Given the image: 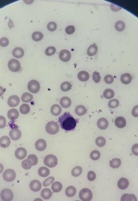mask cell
<instances>
[{"label": "cell", "mask_w": 138, "mask_h": 201, "mask_svg": "<svg viewBox=\"0 0 138 201\" xmlns=\"http://www.w3.org/2000/svg\"><path fill=\"white\" fill-rule=\"evenodd\" d=\"M59 123L61 128L66 131H71L76 126L77 121L69 112H64L59 118Z\"/></svg>", "instance_id": "6da1fadb"}, {"label": "cell", "mask_w": 138, "mask_h": 201, "mask_svg": "<svg viewBox=\"0 0 138 201\" xmlns=\"http://www.w3.org/2000/svg\"><path fill=\"white\" fill-rule=\"evenodd\" d=\"M45 130L48 134L55 135L59 131V126L56 122L51 121L46 124Z\"/></svg>", "instance_id": "7a4b0ae2"}, {"label": "cell", "mask_w": 138, "mask_h": 201, "mask_svg": "<svg viewBox=\"0 0 138 201\" xmlns=\"http://www.w3.org/2000/svg\"><path fill=\"white\" fill-rule=\"evenodd\" d=\"M58 159L54 154H48L45 157L44 159V164L50 168L55 167L58 164Z\"/></svg>", "instance_id": "3957f363"}, {"label": "cell", "mask_w": 138, "mask_h": 201, "mask_svg": "<svg viewBox=\"0 0 138 201\" xmlns=\"http://www.w3.org/2000/svg\"><path fill=\"white\" fill-rule=\"evenodd\" d=\"M79 198L82 201H91L93 198V194L91 190L87 188H84L79 193Z\"/></svg>", "instance_id": "277c9868"}, {"label": "cell", "mask_w": 138, "mask_h": 201, "mask_svg": "<svg viewBox=\"0 0 138 201\" xmlns=\"http://www.w3.org/2000/svg\"><path fill=\"white\" fill-rule=\"evenodd\" d=\"M16 174L15 171L12 169H7L3 174V179L7 182L14 181L16 178Z\"/></svg>", "instance_id": "5b68a950"}, {"label": "cell", "mask_w": 138, "mask_h": 201, "mask_svg": "<svg viewBox=\"0 0 138 201\" xmlns=\"http://www.w3.org/2000/svg\"><path fill=\"white\" fill-rule=\"evenodd\" d=\"M8 67L9 70L12 72H17L20 69L21 64L18 60L11 59L8 62Z\"/></svg>", "instance_id": "8992f818"}, {"label": "cell", "mask_w": 138, "mask_h": 201, "mask_svg": "<svg viewBox=\"0 0 138 201\" xmlns=\"http://www.w3.org/2000/svg\"><path fill=\"white\" fill-rule=\"evenodd\" d=\"M40 84L36 80H31L28 84V89L30 92L36 94L39 92L40 90Z\"/></svg>", "instance_id": "52a82bcc"}, {"label": "cell", "mask_w": 138, "mask_h": 201, "mask_svg": "<svg viewBox=\"0 0 138 201\" xmlns=\"http://www.w3.org/2000/svg\"><path fill=\"white\" fill-rule=\"evenodd\" d=\"M0 196L1 199L4 201H12L14 198V194L13 191L7 188L3 189L1 191Z\"/></svg>", "instance_id": "ba28073f"}, {"label": "cell", "mask_w": 138, "mask_h": 201, "mask_svg": "<svg viewBox=\"0 0 138 201\" xmlns=\"http://www.w3.org/2000/svg\"><path fill=\"white\" fill-rule=\"evenodd\" d=\"M59 58L62 61L66 62L70 61L71 58V54L69 50L64 49L60 52L59 54Z\"/></svg>", "instance_id": "9c48e42d"}, {"label": "cell", "mask_w": 138, "mask_h": 201, "mask_svg": "<svg viewBox=\"0 0 138 201\" xmlns=\"http://www.w3.org/2000/svg\"><path fill=\"white\" fill-rule=\"evenodd\" d=\"M27 151L25 148H17L15 152V156L17 159L23 160L27 156Z\"/></svg>", "instance_id": "30bf717a"}, {"label": "cell", "mask_w": 138, "mask_h": 201, "mask_svg": "<svg viewBox=\"0 0 138 201\" xmlns=\"http://www.w3.org/2000/svg\"><path fill=\"white\" fill-rule=\"evenodd\" d=\"M20 98L16 95H11L9 97L7 100V104L11 107H15L19 105Z\"/></svg>", "instance_id": "8fae6325"}, {"label": "cell", "mask_w": 138, "mask_h": 201, "mask_svg": "<svg viewBox=\"0 0 138 201\" xmlns=\"http://www.w3.org/2000/svg\"><path fill=\"white\" fill-rule=\"evenodd\" d=\"M29 187L30 188L31 190L33 192H39L41 189V182L38 180H33L30 183Z\"/></svg>", "instance_id": "7c38bea8"}, {"label": "cell", "mask_w": 138, "mask_h": 201, "mask_svg": "<svg viewBox=\"0 0 138 201\" xmlns=\"http://www.w3.org/2000/svg\"><path fill=\"white\" fill-rule=\"evenodd\" d=\"M9 135L11 140H19L21 137V132L18 128H13L9 132Z\"/></svg>", "instance_id": "4fadbf2b"}, {"label": "cell", "mask_w": 138, "mask_h": 201, "mask_svg": "<svg viewBox=\"0 0 138 201\" xmlns=\"http://www.w3.org/2000/svg\"><path fill=\"white\" fill-rule=\"evenodd\" d=\"M35 147L37 150L39 151H43L45 150L46 148L47 143L44 140L39 139L36 140L35 144Z\"/></svg>", "instance_id": "5bb4252c"}, {"label": "cell", "mask_w": 138, "mask_h": 201, "mask_svg": "<svg viewBox=\"0 0 138 201\" xmlns=\"http://www.w3.org/2000/svg\"><path fill=\"white\" fill-rule=\"evenodd\" d=\"M97 126L101 130H104L108 128L109 122L105 118H101L97 121Z\"/></svg>", "instance_id": "9a60e30c"}, {"label": "cell", "mask_w": 138, "mask_h": 201, "mask_svg": "<svg viewBox=\"0 0 138 201\" xmlns=\"http://www.w3.org/2000/svg\"><path fill=\"white\" fill-rule=\"evenodd\" d=\"M19 112L16 109H11L9 110L7 112V117L9 119L11 120H16L19 117Z\"/></svg>", "instance_id": "2e32d148"}, {"label": "cell", "mask_w": 138, "mask_h": 201, "mask_svg": "<svg viewBox=\"0 0 138 201\" xmlns=\"http://www.w3.org/2000/svg\"><path fill=\"white\" fill-rule=\"evenodd\" d=\"M11 142V139L7 136H4L0 138V147L1 148H7L10 145Z\"/></svg>", "instance_id": "e0dca14e"}, {"label": "cell", "mask_w": 138, "mask_h": 201, "mask_svg": "<svg viewBox=\"0 0 138 201\" xmlns=\"http://www.w3.org/2000/svg\"><path fill=\"white\" fill-rule=\"evenodd\" d=\"M129 185V182L127 179L122 178L120 179L117 183L118 187L121 190H125L128 187Z\"/></svg>", "instance_id": "ac0fdd59"}, {"label": "cell", "mask_w": 138, "mask_h": 201, "mask_svg": "<svg viewBox=\"0 0 138 201\" xmlns=\"http://www.w3.org/2000/svg\"><path fill=\"white\" fill-rule=\"evenodd\" d=\"M13 55L17 59L21 58L25 55L24 50L21 47H16L13 50Z\"/></svg>", "instance_id": "d6986e66"}, {"label": "cell", "mask_w": 138, "mask_h": 201, "mask_svg": "<svg viewBox=\"0 0 138 201\" xmlns=\"http://www.w3.org/2000/svg\"><path fill=\"white\" fill-rule=\"evenodd\" d=\"M71 100L70 98L67 97H64L61 98L60 100V104L63 108H69V107L71 105Z\"/></svg>", "instance_id": "ffe728a7"}, {"label": "cell", "mask_w": 138, "mask_h": 201, "mask_svg": "<svg viewBox=\"0 0 138 201\" xmlns=\"http://www.w3.org/2000/svg\"><path fill=\"white\" fill-rule=\"evenodd\" d=\"M115 124L119 128H124L126 126V120L123 117H118L115 120Z\"/></svg>", "instance_id": "44dd1931"}, {"label": "cell", "mask_w": 138, "mask_h": 201, "mask_svg": "<svg viewBox=\"0 0 138 201\" xmlns=\"http://www.w3.org/2000/svg\"><path fill=\"white\" fill-rule=\"evenodd\" d=\"M50 112H51L52 114L54 116H59V114H61V112H62V108H61L60 106L58 104H54L51 107Z\"/></svg>", "instance_id": "7402d4cb"}, {"label": "cell", "mask_w": 138, "mask_h": 201, "mask_svg": "<svg viewBox=\"0 0 138 201\" xmlns=\"http://www.w3.org/2000/svg\"><path fill=\"white\" fill-rule=\"evenodd\" d=\"M52 192L48 188H45L42 190L41 196L42 198L44 200H49L52 196Z\"/></svg>", "instance_id": "603a6c76"}, {"label": "cell", "mask_w": 138, "mask_h": 201, "mask_svg": "<svg viewBox=\"0 0 138 201\" xmlns=\"http://www.w3.org/2000/svg\"><path fill=\"white\" fill-rule=\"evenodd\" d=\"M121 81L125 85H128L132 81V77L129 74L125 73L121 77Z\"/></svg>", "instance_id": "cb8c5ba5"}, {"label": "cell", "mask_w": 138, "mask_h": 201, "mask_svg": "<svg viewBox=\"0 0 138 201\" xmlns=\"http://www.w3.org/2000/svg\"><path fill=\"white\" fill-rule=\"evenodd\" d=\"M77 78L81 81H87L89 79V75L88 73L82 71H80L77 74Z\"/></svg>", "instance_id": "d4e9b609"}, {"label": "cell", "mask_w": 138, "mask_h": 201, "mask_svg": "<svg viewBox=\"0 0 138 201\" xmlns=\"http://www.w3.org/2000/svg\"><path fill=\"white\" fill-rule=\"evenodd\" d=\"M75 112L76 114L78 116H82L84 115L87 112V109L85 106L80 105L76 107L75 109Z\"/></svg>", "instance_id": "484cf974"}, {"label": "cell", "mask_w": 138, "mask_h": 201, "mask_svg": "<svg viewBox=\"0 0 138 201\" xmlns=\"http://www.w3.org/2000/svg\"><path fill=\"white\" fill-rule=\"evenodd\" d=\"M65 193L68 197L71 198L76 194V189L74 186H69L68 187L66 188Z\"/></svg>", "instance_id": "4316f807"}, {"label": "cell", "mask_w": 138, "mask_h": 201, "mask_svg": "<svg viewBox=\"0 0 138 201\" xmlns=\"http://www.w3.org/2000/svg\"><path fill=\"white\" fill-rule=\"evenodd\" d=\"M98 51V47L96 44L91 45L88 48L87 53L89 56L92 57L94 56Z\"/></svg>", "instance_id": "83f0119b"}, {"label": "cell", "mask_w": 138, "mask_h": 201, "mask_svg": "<svg viewBox=\"0 0 138 201\" xmlns=\"http://www.w3.org/2000/svg\"><path fill=\"white\" fill-rule=\"evenodd\" d=\"M39 175L42 177H46L50 175V170L48 168L45 166L41 167L38 170Z\"/></svg>", "instance_id": "f1b7e54d"}, {"label": "cell", "mask_w": 138, "mask_h": 201, "mask_svg": "<svg viewBox=\"0 0 138 201\" xmlns=\"http://www.w3.org/2000/svg\"><path fill=\"white\" fill-rule=\"evenodd\" d=\"M122 201H137V198L135 194H124L121 198Z\"/></svg>", "instance_id": "f546056e"}, {"label": "cell", "mask_w": 138, "mask_h": 201, "mask_svg": "<svg viewBox=\"0 0 138 201\" xmlns=\"http://www.w3.org/2000/svg\"><path fill=\"white\" fill-rule=\"evenodd\" d=\"M51 188L54 192H59L62 189V184L60 182H55L52 184Z\"/></svg>", "instance_id": "4dcf8cb0"}, {"label": "cell", "mask_w": 138, "mask_h": 201, "mask_svg": "<svg viewBox=\"0 0 138 201\" xmlns=\"http://www.w3.org/2000/svg\"><path fill=\"white\" fill-rule=\"evenodd\" d=\"M33 99L32 95H31L29 92H25L22 95L21 100L24 103H29L31 101L33 100Z\"/></svg>", "instance_id": "1f68e13d"}, {"label": "cell", "mask_w": 138, "mask_h": 201, "mask_svg": "<svg viewBox=\"0 0 138 201\" xmlns=\"http://www.w3.org/2000/svg\"><path fill=\"white\" fill-rule=\"evenodd\" d=\"M121 160L119 159L115 158L111 160L110 161V165L111 168H117L121 165Z\"/></svg>", "instance_id": "d6a6232c"}, {"label": "cell", "mask_w": 138, "mask_h": 201, "mask_svg": "<svg viewBox=\"0 0 138 201\" xmlns=\"http://www.w3.org/2000/svg\"><path fill=\"white\" fill-rule=\"evenodd\" d=\"M126 27V25L124 22H123L122 20H119L117 21L115 24V28L116 29V31L119 32H122L125 30Z\"/></svg>", "instance_id": "836d02e7"}, {"label": "cell", "mask_w": 138, "mask_h": 201, "mask_svg": "<svg viewBox=\"0 0 138 201\" xmlns=\"http://www.w3.org/2000/svg\"><path fill=\"white\" fill-rule=\"evenodd\" d=\"M43 34L41 32L39 31H36L34 32L33 34H32V39H33V41H36V42H39L40 41H41L42 39H43Z\"/></svg>", "instance_id": "e575fe53"}, {"label": "cell", "mask_w": 138, "mask_h": 201, "mask_svg": "<svg viewBox=\"0 0 138 201\" xmlns=\"http://www.w3.org/2000/svg\"><path fill=\"white\" fill-rule=\"evenodd\" d=\"M19 110L21 114H27L30 111V107L27 104H23L20 107Z\"/></svg>", "instance_id": "d590c367"}, {"label": "cell", "mask_w": 138, "mask_h": 201, "mask_svg": "<svg viewBox=\"0 0 138 201\" xmlns=\"http://www.w3.org/2000/svg\"><path fill=\"white\" fill-rule=\"evenodd\" d=\"M82 172H83L82 168H81L80 166H75L72 169V171H71V174L73 177H76L80 176L81 174L82 173Z\"/></svg>", "instance_id": "8d00e7d4"}, {"label": "cell", "mask_w": 138, "mask_h": 201, "mask_svg": "<svg viewBox=\"0 0 138 201\" xmlns=\"http://www.w3.org/2000/svg\"><path fill=\"white\" fill-rule=\"evenodd\" d=\"M114 91L112 89H107L103 92V97L107 99H111L114 96Z\"/></svg>", "instance_id": "74e56055"}, {"label": "cell", "mask_w": 138, "mask_h": 201, "mask_svg": "<svg viewBox=\"0 0 138 201\" xmlns=\"http://www.w3.org/2000/svg\"><path fill=\"white\" fill-rule=\"evenodd\" d=\"M72 85L68 81H64L62 83L60 86V89L64 92H67L71 89Z\"/></svg>", "instance_id": "f35d334b"}, {"label": "cell", "mask_w": 138, "mask_h": 201, "mask_svg": "<svg viewBox=\"0 0 138 201\" xmlns=\"http://www.w3.org/2000/svg\"><path fill=\"white\" fill-rule=\"evenodd\" d=\"M96 144L98 146H99L100 147H102L105 145L106 144V140L105 138H104L102 136H99V137H97L96 140Z\"/></svg>", "instance_id": "ab89813d"}, {"label": "cell", "mask_w": 138, "mask_h": 201, "mask_svg": "<svg viewBox=\"0 0 138 201\" xmlns=\"http://www.w3.org/2000/svg\"><path fill=\"white\" fill-rule=\"evenodd\" d=\"M27 159L29 160L30 161L31 164L32 165V166L36 165L38 163V158L35 154H30L27 158Z\"/></svg>", "instance_id": "60d3db41"}, {"label": "cell", "mask_w": 138, "mask_h": 201, "mask_svg": "<svg viewBox=\"0 0 138 201\" xmlns=\"http://www.w3.org/2000/svg\"><path fill=\"white\" fill-rule=\"evenodd\" d=\"M100 156H101V154H100L99 151L96 150L92 151L90 154V158L94 161H96V160L99 159Z\"/></svg>", "instance_id": "b9f144b4"}, {"label": "cell", "mask_w": 138, "mask_h": 201, "mask_svg": "<svg viewBox=\"0 0 138 201\" xmlns=\"http://www.w3.org/2000/svg\"><path fill=\"white\" fill-rule=\"evenodd\" d=\"M119 102L117 99H113L110 100L108 103V106L111 108H115L119 106Z\"/></svg>", "instance_id": "7bdbcfd3"}, {"label": "cell", "mask_w": 138, "mask_h": 201, "mask_svg": "<svg viewBox=\"0 0 138 201\" xmlns=\"http://www.w3.org/2000/svg\"><path fill=\"white\" fill-rule=\"evenodd\" d=\"M21 165H22V168L26 170H30L32 166V165L31 164V163L28 159L23 160L22 162Z\"/></svg>", "instance_id": "ee69618b"}, {"label": "cell", "mask_w": 138, "mask_h": 201, "mask_svg": "<svg viewBox=\"0 0 138 201\" xmlns=\"http://www.w3.org/2000/svg\"><path fill=\"white\" fill-rule=\"evenodd\" d=\"M56 51V49L55 47L53 46H50L46 48L45 50V54L47 56H52L54 55Z\"/></svg>", "instance_id": "f6af8a7d"}, {"label": "cell", "mask_w": 138, "mask_h": 201, "mask_svg": "<svg viewBox=\"0 0 138 201\" xmlns=\"http://www.w3.org/2000/svg\"><path fill=\"white\" fill-rule=\"evenodd\" d=\"M47 29L50 32H54L57 29V25L55 22L51 21L47 24Z\"/></svg>", "instance_id": "bcb514c9"}, {"label": "cell", "mask_w": 138, "mask_h": 201, "mask_svg": "<svg viewBox=\"0 0 138 201\" xmlns=\"http://www.w3.org/2000/svg\"><path fill=\"white\" fill-rule=\"evenodd\" d=\"M54 180H55V178L53 176H51V177H50L48 178L45 180L43 183V185L44 187H46L49 186L52 184H53Z\"/></svg>", "instance_id": "7dc6e473"}, {"label": "cell", "mask_w": 138, "mask_h": 201, "mask_svg": "<svg viewBox=\"0 0 138 201\" xmlns=\"http://www.w3.org/2000/svg\"><path fill=\"white\" fill-rule=\"evenodd\" d=\"M9 39L7 37H3L0 39V46L2 47H7L9 45Z\"/></svg>", "instance_id": "c3c4849f"}, {"label": "cell", "mask_w": 138, "mask_h": 201, "mask_svg": "<svg viewBox=\"0 0 138 201\" xmlns=\"http://www.w3.org/2000/svg\"><path fill=\"white\" fill-rule=\"evenodd\" d=\"M92 78H93L94 81L96 83H99L101 80V76L100 75V73L97 71L94 72L93 73V76H92Z\"/></svg>", "instance_id": "681fc988"}, {"label": "cell", "mask_w": 138, "mask_h": 201, "mask_svg": "<svg viewBox=\"0 0 138 201\" xmlns=\"http://www.w3.org/2000/svg\"><path fill=\"white\" fill-rule=\"evenodd\" d=\"M87 178L90 182L94 181L96 178V174L94 171H89L87 174Z\"/></svg>", "instance_id": "f907efd6"}, {"label": "cell", "mask_w": 138, "mask_h": 201, "mask_svg": "<svg viewBox=\"0 0 138 201\" xmlns=\"http://www.w3.org/2000/svg\"><path fill=\"white\" fill-rule=\"evenodd\" d=\"M66 32L67 34H72L74 33L75 31V28L73 25H69L66 28Z\"/></svg>", "instance_id": "816d5d0a"}, {"label": "cell", "mask_w": 138, "mask_h": 201, "mask_svg": "<svg viewBox=\"0 0 138 201\" xmlns=\"http://www.w3.org/2000/svg\"><path fill=\"white\" fill-rule=\"evenodd\" d=\"M104 80L107 84H111L113 83V77L111 75H107L105 77Z\"/></svg>", "instance_id": "f5cc1de1"}, {"label": "cell", "mask_w": 138, "mask_h": 201, "mask_svg": "<svg viewBox=\"0 0 138 201\" xmlns=\"http://www.w3.org/2000/svg\"><path fill=\"white\" fill-rule=\"evenodd\" d=\"M6 120L3 116H0V128H3L6 126Z\"/></svg>", "instance_id": "db71d44e"}, {"label": "cell", "mask_w": 138, "mask_h": 201, "mask_svg": "<svg viewBox=\"0 0 138 201\" xmlns=\"http://www.w3.org/2000/svg\"><path fill=\"white\" fill-rule=\"evenodd\" d=\"M131 151L133 154L136 156H138V144H135L133 145L131 148Z\"/></svg>", "instance_id": "11a10c76"}, {"label": "cell", "mask_w": 138, "mask_h": 201, "mask_svg": "<svg viewBox=\"0 0 138 201\" xmlns=\"http://www.w3.org/2000/svg\"><path fill=\"white\" fill-rule=\"evenodd\" d=\"M132 115L134 117H138V105L135 106L132 110Z\"/></svg>", "instance_id": "9f6ffc18"}, {"label": "cell", "mask_w": 138, "mask_h": 201, "mask_svg": "<svg viewBox=\"0 0 138 201\" xmlns=\"http://www.w3.org/2000/svg\"><path fill=\"white\" fill-rule=\"evenodd\" d=\"M111 9H112V11H119V10H121V9L120 7H119L113 5V4H111Z\"/></svg>", "instance_id": "6f0895ef"}, {"label": "cell", "mask_w": 138, "mask_h": 201, "mask_svg": "<svg viewBox=\"0 0 138 201\" xmlns=\"http://www.w3.org/2000/svg\"><path fill=\"white\" fill-rule=\"evenodd\" d=\"M5 92V89L3 88V87L0 86V97L3 95V94Z\"/></svg>", "instance_id": "680465c9"}, {"label": "cell", "mask_w": 138, "mask_h": 201, "mask_svg": "<svg viewBox=\"0 0 138 201\" xmlns=\"http://www.w3.org/2000/svg\"><path fill=\"white\" fill-rule=\"evenodd\" d=\"M4 170V166L2 164L0 163V174L2 173Z\"/></svg>", "instance_id": "91938a15"}, {"label": "cell", "mask_w": 138, "mask_h": 201, "mask_svg": "<svg viewBox=\"0 0 138 201\" xmlns=\"http://www.w3.org/2000/svg\"><path fill=\"white\" fill-rule=\"evenodd\" d=\"M34 201H42V200L41 198H36L34 200Z\"/></svg>", "instance_id": "94428289"}]
</instances>
